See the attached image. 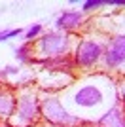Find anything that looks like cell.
<instances>
[{"label": "cell", "mask_w": 125, "mask_h": 127, "mask_svg": "<svg viewBox=\"0 0 125 127\" xmlns=\"http://www.w3.org/2000/svg\"><path fill=\"white\" fill-rule=\"evenodd\" d=\"M51 127H59V125H51Z\"/></svg>", "instance_id": "e0dca14e"}, {"label": "cell", "mask_w": 125, "mask_h": 127, "mask_svg": "<svg viewBox=\"0 0 125 127\" xmlns=\"http://www.w3.org/2000/svg\"><path fill=\"white\" fill-rule=\"evenodd\" d=\"M123 97H125V87H123ZM123 101H125V99H123Z\"/></svg>", "instance_id": "2e32d148"}, {"label": "cell", "mask_w": 125, "mask_h": 127, "mask_svg": "<svg viewBox=\"0 0 125 127\" xmlns=\"http://www.w3.org/2000/svg\"><path fill=\"white\" fill-rule=\"evenodd\" d=\"M108 6H125V0H106Z\"/></svg>", "instance_id": "5bb4252c"}, {"label": "cell", "mask_w": 125, "mask_h": 127, "mask_svg": "<svg viewBox=\"0 0 125 127\" xmlns=\"http://www.w3.org/2000/svg\"><path fill=\"white\" fill-rule=\"evenodd\" d=\"M31 42H25L21 48H17V51H15V57L19 59L21 63H29V61H32V55H31Z\"/></svg>", "instance_id": "30bf717a"}, {"label": "cell", "mask_w": 125, "mask_h": 127, "mask_svg": "<svg viewBox=\"0 0 125 127\" xmlns=\"http://www.w3.org/2000/svg\"><path fill=\"white\" fill-rule=\"evenodd\" d=\"M82 6H83V11H91V10H97V8L106 6V0H85Z\"/></svg>", "instance_id": "8fae6325"}, {"label": "cell", "mask_w": 125, "mask_h": 127, "mask_svg": "<svg viewBox=\"0 0 125 127\" xmlns=\"http://www.w3.org/2000/svg\"><path fill=\"white\" fill-rule=\"evenodd\" d=\"M17 118L25 123H34L40 118L42 114V108H40V102H38V97L36 95H23L17 101Z\"/></svg>", "instance_id": "277c9868"}, {"label": "cell", "mask_w": 125, "mask_h": 127, "mask_svg": "<svg viewBox=\"0 0 125 127\" xmlns=\"http://www.w3.org/2000/svg\"><path fill=\"white\" fill-rule=\"evenodd\" d=\"M21 29H11V31H4L0 32V42H4V40H10V38H17L21 34Z\"/></svg>", "instance_id": "4fadbf2b"}, {"label": "cell", "mask_w": 125, "mask_h": 127, "mask_svg": "<svg viewBox=\"0 0 125 127\" xmlns=\"http://www.w3.org/2000/svg\"><path fill=\"white\" fill-rule=\"evenodd\" d=\"M17 110V99L8 89H0V116L10 118Z\"/></svg>", "instance_id": "ba28073f"}, {"label": "cell", "mask_w": 125, "mask_h": 127, "mask_svg": "<svg viewBox=\"0 0 125 127\" xmlns=\"http://www.w3.org/2000/svg\"><path fill=\"white\" fill-rule=\"evenodd\" d=\"M102 46L95 40H82L74 53V63L80 68H91L102 55Z\"/></svg>", "instance_id": "3957f363"}, {"label": "cell", "mask_w": 125, "mask_h": 127, "mask_svg": "<svg viewBox=\"0 0 125 127\" xmlns=\"http://www.w3.org/2000/svg\"><path fill=\"white\" fill-rule=\"evenodd\" d=\"M40 32H42V25H38V23H36V25H32L31 29L25 32V40H27V42H32V38H36Z\"/></svg>", "instance_id": "7c38bea8"}, {"label": "cell", "mask_w": 125, "mask_h": 127, "mask_svg": "<svg viewBox=\"0 0 125 127\" xmlns=\"http://www.w3.org/2000/svg\"><path fill=\"white\" fill-rule=\"evenodd\" d=\"M110 51L118 53V55H121V57L125 59V34H120V36L112 38V42H110Z\"/></svg>", "instance_id": "9c48e42d"}, {"label": "cell", "mask_w": 125, "mask_h": 127, "mask_svg": "<svg viewBox=\"0 0 125 127\" xmlns=\"http://www.w3.org/2000/svg\"><path fill=\"white\" fill-rule=\"evenodd\" d=\"M0 127H11V125H0Z\"/></svg>", "instance_id": "9a60e30c"}, {"label": "cell", "mask_w": 125, "mask_h": 127, "mask_svg": "<svg viewBox=\"0 0 125 127\" xmlns=\"http://www.w3.org/2000/svg\"><path fill=\"white\" fill-rule=\"evenodd\" d=\"M83 23V13L82 11H64L57 17L55 27L59 31H74Z\"/></svg>", "instance_id": "8992f818"}, {"label": "cell", "mask_w": 125, "mask_h": 127, "mask_svg": "<svg viewBox=\"0 0 125 127\" xmlns=\"http://www.w3.org/2000/svg\"><path fill=\"white\" fill-rule=\"evenodd\" d=\"M68 46H70V36L64 32H47L38 40V51L46 59L66 55Z\"/></svg>", "instance_id": "7a4b0ae2"}, {"label": "cell", "mask_w": 125, "mask_h": 127, "mask_svg": "<svg viewBox=\"0 0 125 127\" xmlns=\"http://www.w3.org/2000/svg\"><path fill=\"white\" fill-rule=\"evenodd\" d=\"M42 108V116L46 118L47 122L51 123V125H59V127H74L82 123V120L72 114H68L64 110V106L61 104L57 97H46L40 104Z\"/></svg>", "instance_id": "6da1fadb"}, {"label": "cell", "mask_w": 125, "mask_h": 127, "mask_svg": "<svg viewBox=\"0 0 125 127\" xmlns=\"http://www.w3.org/2000/svg\"><path fill=\"white\" fill-rule=\"evenodd\" d=\"M99 123L104 127H125V108L120 104L112 106L99 120Z\"/></svg>", "instance_id": "52a82bcc"}, {"label": "cell", "mask_w": 125, "mask_h": 127, "mask_svg": "<svg viewBox=\"0 0 125 127\" xmlns=\"http://www.w3.org/2000/svg\"><path fill=\"white\" fill-rule=\"evenodd\" d=\"M104 101V95L102 91L97 87V85L89 84V85H83L82 89L76 91L74 95V102L78 106H83V108H93V106L100 104Z\"/></svg>", "instance_id": "5b68a950"}]
</instances>
